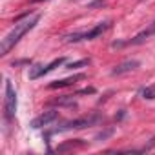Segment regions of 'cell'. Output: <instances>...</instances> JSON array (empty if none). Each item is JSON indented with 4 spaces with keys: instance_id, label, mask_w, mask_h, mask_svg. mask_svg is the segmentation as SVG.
<instances>
[{
    "instance_id": "1",
    "label": "cell",
    "mask_w": 155,
    "mask_h": 155,
    "mask_svg": "<svg viewBox=\"0 0 155 155\" xmlns=\"http://www.w3.org/2000/svg\"><path fill=\"white\" fill-rule=\"evenodd\" d=\"M18 20H20V22H17L15 28H13V29L2 38V44H0V55H2V57H6V55H8V53H9V51L20 42V38L38 24L40 15H33V17L26 15L24 18H18Z\"/></svg>"
},
{
    "instance_id": "2",
    "label": "cell",
    "mask_w": 155,
    "mask_h": 155,
    "mask_svg": "<svg viewBox=\"0 0 155 155\" xmlns=\"http://www.w3.org/2000/svg\"><path fill=\"white\" fill-rule=\"evenodd\" d=\"M110 26H111V22H110V20H106V22H99L95 28H91V29H88V31H77V33H71V35H68V37H66V40H68V42L95 40V38H99L102 33H106V31L110 29Z\"/></svg>"
},
{
    "instance_id": "3",
    "label": "cell",
    "mask_w": 155,
    "mask_h": 155,
    "mask_svg": "<svg viewBox=\"0 0 155 155\" xmlns=\"http://www.w3.org/2000/svg\"><path fill=\"white\" fill-rule=\"evenodd\" d=\"M17 113V91L11 84L9 79H6V86H4V120L9 122L13 120Z\"/></svg>"
},
{
    "instance_id": "4",
    "label": "cell",
    "mask_w": 155,
    "mask_h": 155,
    "mask_svg": "<svg viewBox=\"0 0 155 155\" xmlns=\"http://www.w3.org/2000/svg\"><path fill=\"white\" fill-rule=\"evenodd\" d=\"M101 117L99 115H91V117H82V119H75V120H68L62 126H58L57 130H53L51 133H60V131H69V130H82L88 126H93L95 122H99Z\"/></svg>"
},
{
    "instance_id": "5",
    "label": "cell",
    "mask_w": 155,
    "mask_h": 155,
    "mask_svg": "<svg viewBox=\"0 0 155 155\" xmlns=\"http://www.w3.org/2000/svg\"><path fill=\"white\" fill-rule=\"evenodd\" d=\"M64 62H66V58H64V57H60V58L51 60V62H49V64H46V66H42V64H35V66H31V68H29V79H31V81H37V79H40V77H44L46 73L53 71L55 68L62 66Z\"/></svg>"
},
{
    "instance_id": "6",
    "label": "cell",
    "mask_w": 155,
    "mask_h": 155,
    "mask_svg": "<svg viewBox=\"0 0 155 155\" xmlns=\"http://www.w3.org/2000/svg\"><path fill=\"white\" fill-rule=\"evenodd\" d=\"M58 119V111H55V110H48V111H44V113H40L38 117H35L31 122H29V126L33 128V130H38V128H44V126H49L53 120H57Z\"/></svg>"
},
{
    "instance_id": "7",
    "label": "cell",
    "mask_w": 155,
    "mask_h": 155,
    "mask_svg": "<svg viewBox=\"0 0 155 155\" xmlns=\"http://www.w3.org/2000/svg\"><path fill=\"white\" fill-rule=\"evenodd\" d=\"M86 79V75L84 73H77L73 77H66V79H60V81H53L51 84H48L49 90H60V88H68V86H73L77 84L79 81H84Z\"/></svg>"
},
{
    "instance_id": "8",
    "label": "cell",
    "mask_w": 155,
    "mask_h": 155,
    "mask_svg": "<svg viewBox=\"0 0 155 155\" xmlns=\"http://www.w3.org/2000/svg\"><path fill=\"white\" fill-rule=\"evenodd\" d=\"M139 66H140V62H139L137 58H128V60L117 64V66L111 69V75H124V73H130V71L137 69Z\"/></svg>"
},
{
    "instance_id": "9",
    "label": "cell",
    "mask_w": 155,
    "mask_h": 155,
    "mask_svg": "<svg viewBox=\"0 0 155 155\" xmlns=\"http://www.w3.org/2000/svg\"><path fill=\"white\" fill-rule=\"evenodd\" d=\"M151 35H155V22L150 26V28H146L144 31H140L139 35H135L133 38H130V40H126V44H130V46H139V44H142L146 38H150Z\"/></svg>"
},
{
    "instance_id": "10",
    "label": "cell",
    "mask_w": 155,
    "mask_h": 155,
    "mask_svg": "<svg viewBox=\"0 0 155 155\" xmlns=\"http://www.w3.org/2000/svg\"><path fill=\"white\" fill-rule=\"evenodd\" d=\"M51 104H55V106H68V108H71V106H75V99H73V95H64V97H60V99L53 101Z\"/></svg>"
},
{
    "instance_id": "11",
    "label": "cell",
    "mask_w": 155,
    "mask_h": 155,
    "mask_svg": "<svg viewBox=\"0 0 155 155\" xmlns=\"http://www.w3.org/2000/svg\"><path fill=\"white\" fill-rule=\"evenodd\" d=\"M139 95H140L142 99H146V101H153V99H155V84L142 88V90L139 91Z\"/></svg>"
},
{
    "instance_id": "12",
    "label": "cell",
    "mask_w": 155,
    "mask_h": 155,
    "mask_svg": "<svg viewBox=\"0 0 155 155\" xmlns=\"http://www.w3.org/2000/svg\"><path fill=\"white\" fill-rule=\"evenodd\" d=\"M91 64V58H81V60H75V62H69L66 64L68 69H79V68H86Z\"/></svg>"
},
{
    "instance_id": "13",
    "label": "cell",
    "mask_w": 155,
    "mask_h": 155,
    "mask_svg": "<svg viewBox=\"0 0 155 155\" xmlns=\"http://www.w3.org/2000/svg\"><path fill=\"white\" fill-rule=\"evenodd\" d=\"M77 146H84V142H81V139H75L73 142H66V144L58 146L57 150H58V151H64V150H68V148H77Z\"/></svg>"
},
{
    "instance_id": "14",
    "label": "cell",
    "mask_w": 155,
    "mask_h": 155,
    "mask_svg": "<svg viewBox=\"0 0 155 155\" xmlns=\"http://www.w3.org/2000/svg\"><path fill=\"white\" fill-rule=\"evenodd\" d=\"M113 133H115V130H113V128H108L106 131L97 133V135H95V140H106V139H108V137H111Z\"/></svg>"
},
{
    "instance_id": "15",
    "label": "cell",
    "mask_w": 155,
    "mask_h": 155,
    "mask_svg": "<svg viewBox=\"0 0 155 155\" xmlns=\"http://www.w3.org/2000/svg\"><path fill=\"white\" fill-rule=\"evenodd\" d=\"M91 95V93H95V88H86V90H81L79 93H77V95Z\"/></svg>"
},
{
    "instance_id": "16",
    "label": "cell",
    "mask_w": 155,
    "mask_h": 155,
    "mask_svg": "<svg viewBox=\"0 0 155 155\" xmlns=\"http://www.w3.org/2000/svg\"><path fill=\"white\" fill-rule=\"evenodd\" d=\"M104 4H106V2H104V0H97V2H91V4H90L88 8H102Z\"/></svg>"
},
{
    "instance_id": "17",
    "label": "cell",
    "mask_w": 155,
    "mask_h": 155,
    "mask_svg": "<svg viewBox=\"0 0 155 155\" xmlns=\"http://www.w3.org/2000/svg\"><path fill=\"white\" fill-rule=\"evenodd\" d=\"M29 62H31L29 58H22V60H15V62H13V68H15V66H22V64H29Z\"/></svg>"
}]
</instances>
